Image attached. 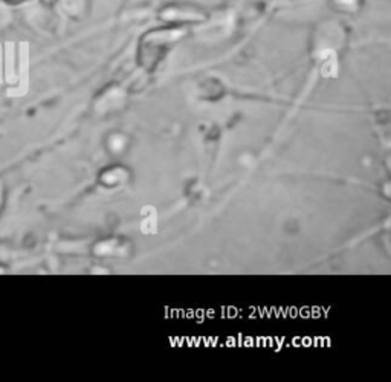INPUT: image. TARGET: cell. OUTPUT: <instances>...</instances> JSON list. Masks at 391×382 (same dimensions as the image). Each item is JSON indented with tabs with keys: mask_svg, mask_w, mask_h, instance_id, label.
I'll return each mask as SVG.
<instances>
[{
	"mask_svg": "<svg viewBox=\"0 0 391 382\" xmlns=\"http://www.w3.org/2000/svg\"><path fill=\"white\" fill-rule=\"evenodd\" d=\"M11 2H24V0H11Z\"/></svg>",
	"mask_w": 391,
	"mask_h": 382,
	"instance_id": "6da1fadb",
	"label": "cell"
}]
</instances>
